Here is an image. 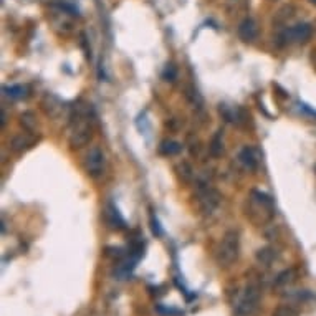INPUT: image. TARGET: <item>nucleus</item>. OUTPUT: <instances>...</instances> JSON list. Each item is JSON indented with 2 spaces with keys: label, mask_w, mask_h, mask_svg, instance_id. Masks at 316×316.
Wrapping results in <instances>:
<instances>
[{
  "label": "nucleus",
  "mask_w": 316,
  "mask_h": 316,
  "mask_svg": "<svg viewBox=\"0 0 316 316\" xmlns=\"http://www.w3.org/2000/svg\"><path fill=\"white\" fill-rule=\"evenodd\" d=\"M311 34H313V28L310 23H296V25L283 32L280 35V40L283 43H305L310 40Z\"/></svg>",
  "instance_id": "6"
},
{
  "label": "nucleus",
  "mask_w": 316,
  "mask_h": 316,
  "mask_svg": "<svg viewBox=\"0 0 316 316\" xmlns=\"http://www.w3.org/2000/svg\"><path fill=\"white\" fill-rule=\"evenodd\" d=\"M151 229H153V234L158 235V237L162 235V229H161V225H159V220L156 219L154 215H151Z\"/></svg>",
  "instance_id": "22"
},
{
  "label": "nucleus",
  "mask_w": 316,
  "mask_h": 316,
  "mask_svg": "<svg viewBox=\"0 0 316 316\" xmlns=\"http://www.w3.org/2000/svg\"><path fill=\"white\" fill-rule=\"evenodd\" d=\"M296 278V270L295 268H288V270L281 272L280 275L276 276L275 280V285L276 286H285V285H290V283H293Z\"/></svg>",
  "instance_id": "15"
},
{
  "label": "nucleus",
  "mask_w": 316,
  "mask_h": 316,
  "mask_svg": "<svg viewBox=\"0 0 316 316\" xmlns=\"http://www.w3.org/2000/svg\"><path fill=\"white\" fill-rule=\"evenodd\" d=\"M20 124L23 126V129L30 131V133H34L37 129V119H35V115L32 111H25L23 115L20 116Z\"/></svg>",
  "instance_id": "16"
},
{
  "label": "nucleus",
  "mask_w": 316,
  "mask_h": 316,
  "mask_svg": "<svg viewBox=\"0 0 316 316\" xmlns=\"http://www.w3.org/2000/svg\"><path fill=\"white\" fill-rule=\"evenodd\" d=\"M209 153L214 156V158H219L220 154L224 153V143H222V131H217V134L212 138L209 144Z\"/></svg>",
  "instance_id": "13"
},
{
  "label": "nucleus",
  "mask_w": 316,
  "mask_h": 316,
  "mask_svg": "<svg viewBox=\"0 0 316 316\" xmlns=\"http://www.w3.org/2000/svg\"><path fill=\"white\" fill-rule=\"evenodd\" d=\"M300 106H301V110H305L306 113H308L310 116H313V118L316 116V111H315V110H311V108H310L308 105H300Z\"/></svg>",
  "instance_id": "23"
},
{
  "label": "nucleus",
  "mask_w": 316,
  "mask_h": 316,
  "mask_svg": "<svg viewBox=\"0 0 316 316\" xmlns=\"http://www.w3.org/2000/svg\"><path fill=\"white\" fill-rule=\"evenodd\" d=\"M105 215H106V222H108V225H111L113 229H118V230H119V229H124V227H126L124 219H122L121 214H119V210H118L113 204H110V205L106 207Z\"/></svg>",
  "instance_id": "9"
},
{
  "label": "nucleus",
  "mask_w": 316,
  "mask_h": 316,
  "mask_svg": "<svg viewBox=\"0 0 316 316\" xmlns=\"http://www.w3.org/2000/svg\"><path fill=\"white\" fill-rule=\"evenodd\" d=\"M247 217L257 225L270 222L273 217H275V204H273V199L268 194H265V192L252 191Z\"/></svg>",
  "instance_id": "1"
},
{
  "label": "nucleus",
  "mask_w": 316,
  "mask_h": 316,
  "mask_svg": "<svg viewBox=\"0 0 316 316\" xmlns=\"http://www.w3.org/2000/svg\"><path fill=\"white\" fill-rule=\"evenodd\" d=\"M176 174H177L179 181L184 182V184L192 182V179H194V171H192L191 164L186 162V161L177 164V166H176Z\"/></svg>",
  "instance_id": "12"
},
{
  "label": "nucleus",
  "mask_w": 316,
  "mask_h": 316,
  "mask_svg": "<svg viewBox=\"0 0 316 316\" xmlns=\"http://www.w3.org/2000/svg\"><path fill=\"white\" fill-rule=\"evenodd\" d=\"M105 166H106V158L103 154V151L98 146H93L88 151L86 158H84V171L89 177L100 179L105 174Z\"/></svg>",
  "instance_id": "5"
},
{
  "label": "nucleus",
  "mask_w": 316,
  "mask_h": 316,
  "mask_svg": "<svg viewBox=\"0 0 316 316\" xmlns=\"http://www.w3.org/2000/svg\"><path fill=\"white\" fill-rule=\"evenodd\" d=\"M311 3H313V5H316V0H310Z\"/></svg>",
  "instance_id": "25"
},
{
  "label": "nucleus",
  "mask_w": 316,
  "mask_h": 316,
  "mask_svg": "<svg viewBox=\"0 0 316 316\" xmlns=\"http://www.w3.org/2000/svg\"><path fill=\"white\" fill-rule=\"evenodd\" d=\"M0 118H2V119H0V124H2V128L3 126H5V111H0Z\"/></svg>",
  "instance_id": "24"
},
{
  "label": "nucleus",
  "mask_w": 316,
  "mask_h": 316,
  "mask_svg": "<svg viewBox=\"0 0 316 316\" xmlns=\"http://www.w3.org/2000/svg\"><path fill=\"white\" fill-rule=\"evenodd\" d=\"M258 303H260V288L255 283H250V285L245 286L242 298L238 300L237 303V311L238 316H250L255 313V310L258 308Z\"/></svg>",
  "instance_id": "4"
},
{
  "label": "nucleus",
  "mask_w": 316,
  "mask_h": 316,
  "mask_svg": "<svg viewBox=\"0 0 316 316\" xmlns=\"http://www.w3.org/2000/svg\"><path fill=\"white\" fill-rule=\"evenodd\" d=\"M139 258H136L131 255V258H126L124 262H121L119 265L116 267V270H115V275L119 276V280H124L126 276L129 275L131 272H133V268L136 267V262H138Z\"/></svg>",
  "instance_id": "11"
},
{
  "label": "nucleus",
  "mask_w": 316,
  "mask_h": 316,
  "mask_svg": "<svg viewBox=\"0 0 316 316\" xmlns=\"http://www.w3.org/2000/svg\"><path fill=\"white\" fill-rule=\"evenodd\" d=\"M238 161L247 171H257L258 164H260V154H258L255 148L247 146V148H243L238 153Z\"/></svg>",
  "instance_id": "7"
},
{
  "label": "nucleus",
  "mask_w": 316,
  "mask_h": 316,
  "mask_svg": "<svg viewBox=\"0 0 316 316\" xmlns=\"http://www.w3.org/2000/svg\"><path fill=\"white\" fill-rule=\"evenodd\" d=\"M257 260L262 263V265H270V263L275 260V252L272 248H260L257 253Z\"/></svg>",
  "instance_id": "18"
},
{
  "label": "nucleus",
  "mask_w": 316,
  "mask_h": 316,
  "mask_svg": "<svg viewBox=\"0 0 316 316\" xmlns=\"http://www.w3.org/2000/svg\"><path fill=\"white\" fill-rule=\"evenodd\" d=\"M240 237L237 230H229L222 237V242L217 250V263L220 267H230L238 258Z\"/></svg>",
  "instance_id": "2"
},
{
  "label": "nucleus",
  "mask_w": 316,
  "mask_h": 316,
  "mask_svg": "<svg viewBox=\"0 0 316 316\" xmlns=\"http://www.w3.org/2000/svg\"><path fill=\"white\" fill-rule=\"evenodd\" d=\"M3 91H5L7 96H10V98H23L25 96L27 88L22 86V84H12V86L3 88Z\"/></svg>",
  "instance_id": "19"
},
{
  "label": "nucleus",
  "mask_w": 316,
  "mask_h": 316,
  "mask_svg": "<svg viewBox=\"0 0 316 316\" xmlns=\"http://www.w3.org/2000/svg\"><path fill=\"white\" fill-rule=\"evenodd\" d=\"M34 143H35L34 138H30L28 134H18L12 141V151L17 154H22L23 151L30 149L32 146H34Z\"/></svg>",
  "instance_id": "10"
},
{
  "label": "nucleus",
  "mask_w": 316,
  "mask_h": 316,
  "mask_svg": "<svg viewBox=\"0 0 316 316\" xmlns=\"http://www.w3.org/2000/svg\"><path fill=\"white\" fill-rule=\"evenodd\" d=\"M258 35V27L253 18H245L238 25V37L243 41H253Z\"/></svg>",
  "instance_id": "8"
},
{
  "label": "nucleus",
  "mask_w": 316,
  "mask_h": 316,
  "mask_svg": "<svg viewBox=\"0 0 316 316\" xmlns=\"http://www.w3.org/2000/svg\"><path fill=\"white\" fill-rule=\"evenodd\" d=\"M186 96H187V100L191 101V105L194 108H202V105H204V100H202V96L194 86H187L186 88Z\"/></svg>",
  "instance_id": "17"
},
{
  "label": "nucleus",
  "mask_w": 316,
  "mask_h": 316,
  "mask_svg": "<svg viewBox=\"0 0 316 316\" xmlns=\"http://www.w3.org/2000/svg\"><path fill=\"white\" fill-rule=\"evenodd\" d=\"M296 315H298V311H296L295 308H291V306H288V305L280 306L275 313V316H296Z\"/></svg>",
  "instance_id": "21"
},
{
  "label": "nucleus",
  "mask_w": 316,
  "mask_h": 316,
  "mask_svg": "<svg viewBox=\"0 0 316 316\" xmlns=\"http://www.w3.org/2000/svg\"><path fill=\"white\" fill-rule=\"evenodd\" d=\"M196 197H197V204H199V209L202 214L209 215L212 214L220 204V194L217 189H214L209 182H197L196 187Z\"/></svg>",
  "instance_id": "3"
},
{
  "label": "nucleus",
  "mask_w": 316,
  "mask_h": 316,
  "mask_svg": "<svg viewBox=\"0 0 316 316\" xmlns=\"http://www.w3.org/2000/svg\"><path fill=\"white\" fill-rule=\"evenodd\" d=\"M162 78L166 79V81H176L177 79V68L174 67V65H167L166 68H164V72H162Z\"/></svg>",
  "instance_id": "20"
},
{
  "label": "nucleus",
  "mask_w": 316,
  "mask_h": 316,
  "mask_svg": "<svg viewBox=\"0 0 316 316\" xmlns=\"http://www.w3.org/2000/svg\"><path fill=\"white\" fill-rule=\"evenodd\" d=\"M182 146L176 143V141H162L161 146H159V151H161V154L164 156H176L181 153Z\"/></svg>",
  "instance_id": "14"
}]
</instances>
